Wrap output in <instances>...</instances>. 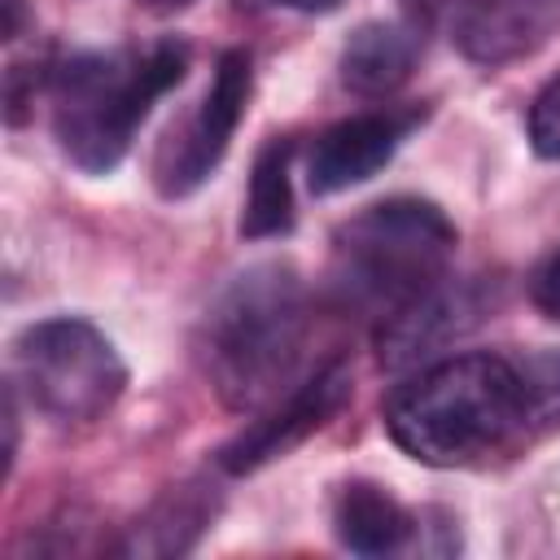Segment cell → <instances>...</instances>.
Instances as JSON below:
<instances>
[{
	"label": "cell",
	"instance_id": "cell-1",
	"mask_svg": "<svg viewBox=\"0 0 560 560\" xmlns=\"http://www.w3.org/2000/svg\"><path fill=\"white\" fill-rule=\"evenodd\" d=\"M306 289L289 262L232 276L201 319L206 376L223 407L262 411L293 389L306 346Z\"/></svg>",
	"mask_w": 560,
	"mask_h": 560
},
{
	"label": "cell",
	"instance_id": "cell-2",
	"mask_svg": "<svg viewBox=\"0 0 560 560\" xmlns=\"http://www.w3.org/2000/svg\"><path fill=\"white\" fill-rule=\"evenodd\" d=\"M385 429L402 455L429 468L486 459L525 429L516 359L477 350L424 363L389 394Z\"/></svg>",
	"mask_w": 560,
	"mask_h": 560
},
{
	"label": "cell",
	"instance_id": "cell-3",
	"mask_svg": "<svg viewBox=\"0 0 560 560\" xmlns=\"http://www.w3.org/2000/svg\"><path fill=\"white\" fill-rule=\"evenodd\" d=\"M188 70V48L179 39H153L144 48H109V52H74L66 57L52 88V131L61 153L88 171H114L144 114L162 92H171Z\"/></svg>",
	"mask_w": 560,
	"mask_h": 560
},
{
	"label": "cell",
	"instance_id": "cell-4",
	"mask_svg": "<svg viewBox=\"0 0 560 560\" xmlns=\"http://www.w3.org/2000/svg\"><path fill=\"white\" fill-rule=\"evenodd\" d=\"M455 254V223L424 197L363 206L332 232L328 284L337 306L389 319L398 306L438 284Z\"/></svg>",
	"mask_w": 560,
	"mask_h": 560
},
{
	"label": "cell",
	"instance_id": "cell-5",
	"mask_svg": "<svg viewBox=\"0 0 560 560\" xmlns=\"http://www.w3.org/2000/svg\"><path fill=\"white\" fill-rule=\"evenodd\" d=\"M13 381L48 420L92 424L122 398L127 363L96 324L57 315L13 337Z\"/></svg>",
	"mask_w": 560,
	"mask_h": 560
},
{
	"label": "cell",
	"instance_id": "cell-6",
	"mask_svg": "<svg viewBox=\"0 0 560 560\" xmlns=\"http://www.w3.org/2000/svg\"><path fill=\"white\" fill-rule=\"evenodd\" d=\"M249 83H254L249 52H241V48L219 52L206 96L158 144L153 184H158L162 197H188L210 179V171L223 162V153H228V144H232L236 127H241V114H245V101H249Z\"/></svg>",
	"mask_w": 560,
	"mask_h": 560
},
{
	"label": "cell",
	"instance_id": "cell-7",
	"mask_svg": "<svg viewBox=\"0 0 560 560\" xmlns=\"http://www.w3.org/2000/svg\"><path fill=\"white\" fill-rule=\"evenodd\" d=\"M486 311H490V293H486L481 280H451V276H442L420 298H411L389 319H381V328H376V359L389 372L424 368L451 341L472 332L486 319Z\"/></svg>",
	"mask_w": 560,
	"mask_h": 560
},
{
	"label": "cell",
	"instance_id": "cell-8",
	"mask_svg": "<svg viewBox=\"0 0 560 560\" xmlns=\"http://www.w3.org/2000/svg\"><path fill=\"white\" fill-rule=\"evenodd\" d=\"M350 398V368L341 359L324 363L311 381L293 385L284 398H276L271 407H262L258 420H249L223 451H219V468L241 477V472H254L280 455H289L293 446H302L315 429H324L341 402Z\"/></svg>",
	"mask_w": 560,
	"mask_h": 560
},
{
	"label": "cell",
	"instance_id": "cell-9",
	"mask_svg": "<svg viewBox=\"0 0 560 560\" xmlns=\"http://www.w3.org/2000/svg\"><path fill=\"white\" fill-rule=\"evenodd\" d=\"M420 122V109H381V114H354L332 122L306 162L311 192H346L363 179H372L407 140V131Z\"/></svg>",
	"mask_w": 560,
	"mask_h": 560
},
{
	"label": "cell",
	"instance_id": "cell-10",
	"mask_svg": "<svg viewBox=\"0 0 560 560\" xmlns=\"http://www.w3.org/2000/svg\"><path fill=\"white\" fill-rule=\"evenodd\" d=\"M451 31L468 61L508 66L560 31V0H464Z\"/></svg>",
	"mask_w": 560,
	"mask_h": 560
},
{
	"label": "cell",
	"instance_id": "cell-11",
	"mask_svg": "<svg viewBox=\"0 0 560 560\" xmlns=\"http://www.w3.org/2000/svg\"><path fill=\"white\" fill-rule=\"evenodd\" d=\"M219 516V494L206 481H179L171 490H162L127 529V538L118 542L122 556H140V560H166V556H184L197 547V538L210 529V521Z\"/></svg>",
	"mask_w": 560,
	"mask_h": 560
},
{
	"label": "cell",
	"instance_id": "cell-12",
	"mask_svg": "<svg viewBox=\"0 0 560 560\" xmlns=\"http://www.w3.org/2000/svg\"><path fill=\"white\" fill-rule=\"evenodd\" d=\"M420 61V31L411 22H363L341 48V83L354 96L398 92Z\"/></svg>",
	"mask_w": 560,
	"mask_h": 560
},
{
	"label": "cell",
	"instance_id": "cell-13",
	"mask_svg": "<svg viewBox=\"0 0 560 560\" xmlns=\"http://www.w3.org/2000/svg\"><path fill=\"white\" fill-rule=\"evenodd\" d=\"M332 529H337L341 547H350L359 556H385L411 538L416 516L385 486L350 481V486H341V494L332 503Z\"/></svg>",
	"mask_w": 560,
	"mask_h": 560
},
{
	"label": "cell",
	"instance_id": "cell-14",
	"mask_svg": "<svg viewBox=\"0 0 560 560\" xmlns=\"http://www.w3.org/2000/svg\"><path fill=\"white\" fill-rule=\"evenodd\" d=\"M289 162H293V140L271 136L258 158H254V175H249V197L241 210V236L249 241H267L293 228V184H289Z\"/></svg>",
	"mask_w": 560,
	"mask_h": 560
},
{
	"label": "cell",
	"instance_id": "cell-15",
	"mask_svg": "<svg viewBox=\"0 0 560 560\" xmlns=\"http://www.w3.org/2000/svg\"><path fill=\"white\" fill-rule=\"evenodd\" d=\"M525 429H560V350H538L516 363Z\"/></svg>",
	"mask_w": 560,
	"mask_h": 560
},
{
	"label": "cell",
	"instance_id": "cell-16",
	"mask_svg": "<svg viewBox=\"0 0 560 560\" xmlns=\"http://www.w3.org/2000/svg\"><path fill=\"white\" fill-rule=\"evenodd\" d=\"M525 131H529V149L547 162H560V74L551 83L538 88V96L529 101L525 114Z\"/></svg>",
	"mask_w": 560,
	"mask_h": 560
},
{
	"label": "cell",
	"instance_id": "cell-17",
	"mask_svg": "<svg viewBox=\"0 0 560 560\" xmlns=\"http://www.w3.org/2000/svg\"><path fill=\"white\" fill-rule=\"evenodd\" d=\"M529 302L560 324V249H551L534 271H529Z\"/></svg>",
	"mask_w": 560,
	"mask_h": 560
},
{
	"label": "cell",
	"instance_id": "cell-18",
	"mask_svg": "<svg viewBox=\"0 0 560 560\" xmlns=\"http://www.w3.org/2000/svg\"><path fill=\"white\" fill-rule=\"evenodd\" d=\"M241 9H298V13H328L341 0H236Z\"/></svg>",
	"mask_w": 560,
	"mask_h": 560
},
{
	"label": "cell",
	"instance_id": "cell-19",
	"mask_svg": "<svg viewBox=\"0 0 560 560\" xmlns=\"http://www.w3.org/2000/svg\"><path fill=\"white\" fill-rule=\"evenodd\" d=\"M402 4H411V9H424V13H438V9H459L464 0H402Z\"/></svg>",
	"mask_w": 560,
	"mask_h": 560
},
{
	"label": "cell",
	"instance_id": "cell-20",
	"mask_svg": "<svg viewBox=\"0 0 560 560\" xmlns=\"http://www.w3.org/2000/svg\"><path fill=\"white\" fill-rule=\"evenodd\" d=\"M144 4H149V9H162V13H166V9H184V4H192V0H144Z\"/></svg>",
	"mask_w": 560,
	"mask_h": 560
}]
</instances>
